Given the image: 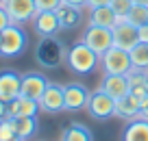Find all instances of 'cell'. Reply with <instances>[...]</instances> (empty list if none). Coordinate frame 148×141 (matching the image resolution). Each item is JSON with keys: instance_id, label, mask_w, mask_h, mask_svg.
<instances>
[{"instance_id": "cell-10", "label": "cell", "mask_w": 148, "mask_h": 141, "mask_svg": "<svg viewBox=\"0 0 148 141\" xmlns=\"http://www.w3.org/2000/svg\"><path fill=\"white\" fill-rule=\"evenodd\" d=\"M39 109L44 113H59L65 109V96H63V87L55 85V82H48L44 96L39 98Z\"/></svg>"}, {"instance_id": "cell-3", "label": "cell", "mask_w": 148, "mask_h": 141, "mask_svg": "<svg viewBox=\"0 0 148 141\" xmlns=\"http://www.w3.org/2000/svg\"><path fill=\"white\" fill-rule=\"evenodd\" d=\"M81 41H83L85 46H89V48H92V50L100 57V54H105L111 46H113V33H111V28L94 26V24H89V26L83 31Z\"/></svg>"}, {"instance_id": "cell-25", "label": "cell", "mask_w": 148, "mask_h": 141, "mask_svg": "<svg viewBox=\"0 0 148 141\" xmlns=\"http://www.w3.org/2000/svg\"><path fill=\"white\" fill-rule=\"evenodd\" d=\"M109 7L113 9V13L118 15V20H124L126 13H129V9L133 7V0H111Z\"/></svg>"}, {"instance_id": "cell-15", "label": "cell", "mask_w": 148, "mask_h": 141, "mask_svg": "<svg viewBox=\"0 0 148 141\" xmlns=\"http://www.w3.org/2000/svg\"><path fill=\"white\" fill-rule=\"evenodd\" d=\"M37 111H39V102L31 100V98H15V100L7 102V117H20V115H26V117H35Z\"/></svg>"}, {"instance_id": "cell-5", "label": "cell", "mask_w": 148, "mask_h": 141, "mask_svg": "<svg viewBox=\"0 0 148 141\" xmlns=\"http://www.w3.org/2000/svg\"><path fill=\"white\" fill-rule=\"evenodd\" d=\"M87 113L92 115L94 119H109L116 115V100L111 96H107L105 91H94L89 96L87 102Z\"/></svg>"}, {"instance_id": "cell-9", "label": "cell", "mask_w": 148, "mask_h": 141, "mask_svg": "<svg viewBox=\"0 0 148 141\" xmlns=\"http://www.w3.org/2000/svg\"><path fill=\"white\" fill-rule=\"evenodd\" d=\"M48 87V78L39 72H28L22 76V89H20V96L31 98V100H37L44 96V91Z\"/></svg>"}, {"instance_id": "cell-24", "label": "cell", "mask_w": 148, "mask_h": 141, "mask_svg": "<svg viewBox=\"0 0 148 141\" xmlns=\"http://www.w3.org/2000/svg\"><path fill=\"white\" fill-rule=\"evenodd\" d=\"M124 20L131 22L133 26H144V24H148V5H133Z\"/></svg>"}, {"instance_id": "cell-27", "label": "cell", "mask_w": 148, "mask_h": 141, "mask_svg": "<svg viewBox=\"0 0 148 141\" xmlns=\"http://www.w3.org/2000/svg\"><path fill=\"white\" fill-rule=\"evenodd\" d=\"M61 5H63V0H35L37 13H42V11H57Z\"/></svg>"}, {"instance_id": "cell-6", "label": "cell", "mask_w": 148, "mask_h": 141, "mask_svg": "<svg viewBox=\"0 0 148 141\" xmlns=\"http://www.w3.org/2000/svg\"><path fill=\"white\" fill-rule=\"evenodd\" d=\"M5 9H7V15H9L11 24H20V26L31 22L37 15L35 0H7Z\"/></svg>"}, {"instance_id": "cell-29", "label": "cell", "mask_w": 148, "mask_h": 141, "mask_svg": "<svg viewBox=\"0 0 148 141\" xmlns=\"http://www.w3.org/2000/svg\"><path fill=\"white\" fill-rule=\"evenodd\" d=\"M139 117L148 119V96L139 100Z\"/></svg>"}, {"instance_id": "cell-34", "label": "cell", "mask_w": 148, "mask_h": 141, "mask_svg": "<svg viewBox=\"0 0 148 141\" xmlns=\"http://www.w3.org/2000/svg\"><path fill=\"white\" fill-rule=\"evenodd\" d=\"M133 5H148V0H133Z\"/></svg>"}, {"instance_id": "cell-31", "label": "cell", "mask_w": 148, "mask_h": 141, "mask_svg": "<svg viewBox=\"0 0 148 141\" xmlns=\"http://www.w3.org/2000/svg\"><path fill=\"white\" fill-rule=\"evenodd\" d=\"M63 5H70L74 9H83V7H87V0H63Z\"/></svg>"}, {"instance_id": "cell-33", "label": "cell", "mask_w": 148, "mask_h": 141, "mask_svg": "<svg viewBox=\"0 0 148 141\" xmlns=\"http://www.w3.org/2000/svg\"><path fill=\"white\" fill-rule=\"evenodd\" d=\"M2 117H7V102L0 100V119H2Z\"/></svg>"}, {"instance_id": "cell-13", "label": "cell", "mask_w": 148, "mask_h": 141, "mask_svg": "<svg viewBox=\"0 0 148 141\" xmlns=\"http://www.w3.org/2000/svg\"><path fill=\"white\" fill-rule=\"evenodd\" d=\"M100 91H105L113 100L126 96L129 93V78H126V74H105V78L100 82Z\"/></svg>"}, {"instance_id": "cell-18", "label": "cell", "mask_w": 148, "mask_h": 141, "mask_svg": "<svg viewBox=\"0 0 148 141\" xmlns=\"http://www.w3.org/2000/svg\"><path fill=\"white\" fill-rule=\"evenodd\" d=\"M118 22H120V20H118V15L113 13V9H111L109 5H107V7H96V9H92V15H89V24H94V26L113 28Z\"/></svg>"}, {"instance_id": "cell-23", "label": "cell", "mask_w": 148, "mask_h": 141, "mask_svg": "<svg viewBox=\"0 0 148 141\" xmlns=\"http://www.w3.org/2000/svg\"><path fill=\"white\" fill-rule=\"evenodd\" d=\"M129 54H131L133 69H144V72H148V44H142V41H139L135 48L129 50Z\"/></svg>"}, {"instance_id": "cell-20", "label": "cell", "mask_w": 148, "mask_h": 141, "mask_svg": "<svg viewBox=\"0 0 148 141\" xmlns=\"http://www.w3.org/2000/svg\"><path fill=\"white\" fill-rule=\"evenodd\" d=\"M61 141H94V139H92V132H89V128L85 126V124L72 122V124L63 130Z\"/></svg>"}, {"instance_id": "cell-12", "label": "cell", "mask_w": 148, "mask_h": 141, "mask_svg": "<svg viewBox=\"0 0 148 141\" xmlns=\"http://www.w3.org/2000/svg\"><path fill=\"white\" fill-rule=\"evenodd\" d=\"M61 59H63V46H61L59 41L50 39V37H48L46 41H42V46L37 48V61L42 65H46V67L59 65Z\"/></svg>"}, {"instance_id": "cell-14", "label": "cell", "mask_w": 148, "mask_h": 141, "mask_svg": "<svg viewBox=\"0 0 148 141\" xmlns=\"http://www.w3.org/2000/svg\"><path fill=\"white\" fill-rule=\"evenodd\" d=\"M33 26H35L37 35L52 37L61 28L59 18H57V11H42V13H37L35 18H33Z\"/></svg>"}, {"instance_id": "cell-7", "label": "cell", "mask_w": 148, "mask_h": 141, "mask_svg": "<svg viewBox=\"0 0 148 141\" xmlns=\"http://www.w3.org/2000/svg\"><path fill=\"white\" fill-rule=\"evenodd\" d=\"M113 33V46L122 48V50H131L139 44V35H137V26H133L126 20H120L116 26L111 28Z\"/></svg>"}, {"instance_id": "cell-19", "label": "cell", "mask_w": 148, "mask_h": 141, "mask_svg": "<svg viewBox=\"0 0 148 141\" xmlns=\"http://www.w3.org/2000/svg\"><path fill=\"white\" fill-rule=\"evenodd\" d=\"M122 141H148V119L135 117L129 122Z\"/></svg>"}, {"instance_id": "cell-30", "label": "cell", "mask_w": 148, "mask_h": 141, "mask_svg": "<svg viewBox=\"0 0 148 141\" xmlns=\"http://www.w3.org/2000/svg\"><path fill=\"white\" fill-rule=\"evenodd\" d=\"M137 35H139V41H142V44H148V24L137 26Z\"/></svg>"}, {"instance_id": "cell-35", "label": "cell", "mask_w": 148, "mask_h": 141, "mask_svg": "<svg viewBox=\"0 0 148 141\" xmlns=\"http://www.w3.org/2000/svg\"><path fill=\"white\" fill-rule=\"evenodd\" d=\"M7 141H24V139H20V137L15 135V137H11V139H7Z\"/></svg>"}, {"instance_id": "cell-26", "label": "cell", "mask_w": 148, "mask_h": 141, "mask_svg": "<svg viewBox=\"0 0 148 141\" xmlns=\"http://www.w3.org/2000/svg\"><path fill=\"white\" fill-rule=\"evenodd\" d=\"M18 132H15V124L11 117H2L0 119V141H7L11 139V137H15Z\"/></svg>"}, {"instance_id": "cell-1", "label": "cell", "mask_w": 148, "mask_h": 141, "mask_svg": "<svg viewBox=\"0 0 148 141\" xmlns=\"http://www.w3.org/2000/svg\"><path fill=\"white\" fill-rule=\"evenodd\" d=\"M65 61H68L70 69L76 74H89L96 69V65L100 63V57L89 48L85 46L83 41L81 44H74L68 52H65Z\"/></svg>"}, {"instance_id": "cell-2", "label": "cell", "mask_w": 148, "mask_h": 141, "mask_svg": "<svg viewBox=\"0 0 148 141\" xmlns=\"http://www.w3.org/2000/svg\"><path fill=\"white\" fill-rule=\"evenodd\" d=\"M100 67L105 74H129L133 69L129 50H122L118 46H111L105 54H100Z\"/></svg>"}, {"instance_id": "cell-11", "label": "cell", "mask_w": 148, "mask_h": 141, "mask_svg": "<svg viewBox=\"0 0 148 141\" xmlns=\"http://www.w3.org/2000/svg\"><path fill=\"white\" fill-rule=\"evenodd\" d=\"M20 89H22V76L13 69H2L0 72V100L11 102L20 98Z\"/></svg>"}, {"instance_id": "cell-22", "label": "cell", "mask_w": 148, "mask_h": 141, "mask_svg": "<svg viewBox=\"0 0 148 141\" xmlns=\"http://www.w3.org/2000/svg\"><path fill=\"white\" fill-rule=\"evenodd\" d=\"M81 9H74V7H70V5H61L59 9H57V18H59V24H61V28H72V26H76L79 24V20H81V13H79Z\"/></svg>"}, {"instance_id": "cell-16", "label": "cell", "mask_w": 148, "mask_h": 141, "mask_svg": "<svg viewBox=\"0 0 148 141\" xmlns=\"http://www.w3.org/2000/svg\"><path fill=\"white\" fill-rule=\"evenodd\" d=\"M116 115L126 122L139 117V98H135L133 93H126V96L118 98L116 100Z\"/></svg>"}, {"instance_id": "cell-17", "label": "cell", "mask_w": 148, "mask_h": 141, "mask_svg": "<svg viewBox=\"0 0 148 141\" xmlns=\"http://www.w3.org/2000/svg\"><path fill=\"white\" fill-rule=\"evenodd\" d=\"M126 78H129V93H133L139 100L148 96V72H144V69H131L126 74Z\"/></svg>"}, {"instance_id": "cell-21", "label": "cell", "mask_w": 148, "mask_h": 141, "mask_svg": "<svg viewBox=\"0 0 148 141\" xmlns=\"http://www.w3.org/2000/svg\"><path fill=\"white\" fill-rule=\"evenodd\" d=\"M15 124V132H18L20 139H31L37 130V117H26V115H20V117H11Z\"/></svg>"}, {"instance_id": "cell-32", "label": "cell", "mask_w": 148, "mask_h": 141, "mask_svg": "<svg viewBox=\"0 0 148 141\" xmlns=\"http://www.w3.org/2000/svg\"><path fill=\"white\" fill-rule=\"evenodd\" d=\"M111 0H87V7L89 9H96V7H107Z\"/></svg>"}, {"instance_id": "cell-8", "label": "cell", "mask_w": 148, "mask_h": 141, "mask_svg": "<svg viewBox=\"0 0 148 141\" xmlns=\"http://www.w3.org/2000/svg\"><path fill=\"white\" fill-rule=\"evenodd\" d=\"M63 96H65V111H81V109H87L92 93L81 82H68L63 87Z\"/></svg>"}, {"instance_id": "cell-28", "label": "cell", "mask_w": 148, "mask_h": 141, "mask_svg": "<svg viewBox=\"0 0 148 141\" xmlns=\"http://www.w3.org/2000/svg\"><path fill=\"white\" fill-rule=\"evenodd\" d=\"M9 24H11V20H9V15H7V9H5V7H0V31L7 28Z\"/></svg>"}, {"instance_id": "cell-36", "label": "cell", "mask_w": 148, "mask_h": 141, "mask_svg": "<svg viewBox=\"0 0 148 141\" xmlns=\"http://www.w3.org/2000/svg\"><path fill=\"white\" fill-rule=\"evenodd\" d=\"M5 2H7V0H0V7H5Z\"/></svg>"}, {"instance_id": "cell-4", "label": "cell", "mask_w": 148, "mask_h": 141, "mask_svg": "<svg viewBox=\"0 0 148 141\" xmlns=\"http://www.w3.org/2000/svg\"><path fill=\"white\" fill-rule=\"evenodd\" d=\"M26 46V33L20 24H9L2 28V44H0V54L2 57H18Z\"/></svg>"}, {"instance_id": "cell-37", "label": "cell", "mask_w": 148, "mask_h": 141, "mask_svg": "<svg viewBox=\"0 0 148 141\" xmlns=\"http://www.w3.org/2000/svg\"><path fill=\"white\" fill-rule=\"evenodd\" d=\"M0 44H2V31H0Z\"/></svg>"}]
</instances>
